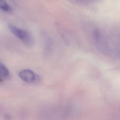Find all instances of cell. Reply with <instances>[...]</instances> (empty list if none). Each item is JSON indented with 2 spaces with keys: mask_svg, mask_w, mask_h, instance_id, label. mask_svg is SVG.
Listing matches in <instances>:
<instances>
[{
  "mask_svg": "<svg viewBox=\"0 0 120 120\" xmlns=\"http://www.w3.org/2000/svg\"><path fill=\"white\" fill-rule=\"evenodd\" d=\"M93 37H94V38L96 40L98 41L99 39V38H100V32L98 30H96L94 31V32H93Z\"/></svg>",
  "mask_w": 120,
  "mask_h": 120,
  "instance_id": "5",
  "label": "cell"
},
{
  "mask_svg": "<svg viewBox=\"0 0 120 120\" xmlns=\"http://www.w3.org/2000/svg\"><path fill=\"white\" fill-rule=\"evenodd\" d=\"M0 8L5 11H10V7L4 0H0Z\"/></svg>",
  "mask_w": 120,
  "mask_h": 120,
  "instance_id": "4",
  "label": "cell"
},
{
  "mask_svg": "<svg viewBox=\"0 0 120 120\" xmlns=\"http://www.w3.org/2000/svg\"><path fill=\"white\" fill-rule=\"evenodd\" d=\"M19 76L22 80L26 82H34L39 79V76L30 69L22 70L19 72Z\"/></svg>",
  "mask_w": 120,
  "mask_h": 120,
  "instance_id": "2",
  "label": "cell"
},
{
  "mask_svg": "<svg viewBox=\"0 0 120 120\" xmlns=\"http://www.w3.org/2000/svg\"><path fill=\"white\" fill-rule=\"evenodd\" d=\"M9 72L7 67L0 63V80H4L8 78Z\"/></svg>",
  "mask_w": 120,
  "mask_h": 120,
  "instance_id": "3",
  "label": "cell"
},
{
  "mask_svg": "<svg viewBox=\"0 0 120 120\" xmlns=\"http://www.w3.org/2000/svg\"><path fill=\"white\" fill-rule=\"evenodd\" d=\"M8 27L12 33L22 41L29 45L32 43V38L27 31L17 28L13 25H9Z\"/></svg>",
  "mask_w": 120,
  "mask_h": 120,
  "instance_id": "1",
  "label": "cell"
}]
</instances>
